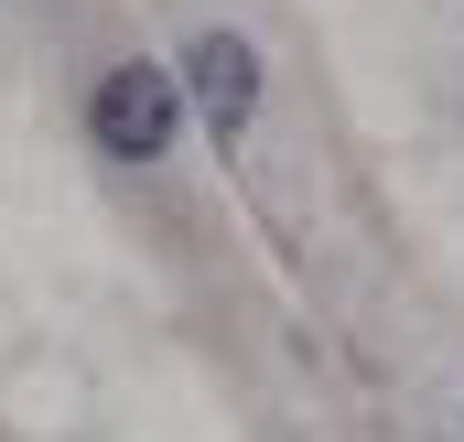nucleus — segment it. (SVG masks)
Returning a JSON list of instances; mask_svg holds the SVG:
<instances>
[{"instance_id":"1","label":"nucleus","mask_w":464,"mask_h":442,"mask_svg":"<svg viewBox=\"0 0 464 442\" xmlns=\"http://www.w3.org/2000/svg\"><path fill=\"white\" fill-rule=\"evenodd\" d=\"M87 130L109 162H162L173 130H184V76L173 65H109L98 98H87Z\"/></svg>"},{"instance_id":"2","label":"nucleus","mask_w":464,"mask_h":442,"mask_svg":"<svg viewBox=\"0 0 464 442\" xmlns=\"http://www.w3.org/2000/svg\"><path fill=\"white\" fill-rule=\"evenodd\" d=\"M184 98H195V119H206L217 140H237V130L259 119V54H248L237 33H195V43H184Z\"/></svg>"}]
</instances>
